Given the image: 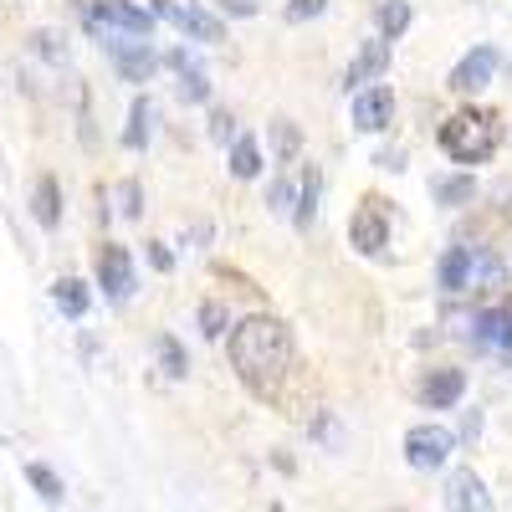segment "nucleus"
I'll list each match as a JSON object with an SVG mask.
<instances>
[{"instance_id": "obj_1", "label": "nucleus", "mask_w": 512, "mask_h": 512, "mask_svg": "<svg viewBox=\"0 0 512 512\" xmlns=\"http://www.w3.org/2000/svg\"><path fill=\"white\" fill-rule=\"evenodd\" d=\"M231 364L246 384L262 390L267 379H277L292 364V338L277 318H246L231 328Z\"/></svg>"}, {"instance_id": "obj_2", "label": "nucleus", "mask_w": 512, "mask_h": 512, "mask_svg": "<svg viewBox=\"0 0 512 512\" xmlns=\"http://www.w3.org/2000/svg\"><path fill=\"white\" fill-rule=\"evenodd\" d=\"M441 149H446L456 164H482V159H492V149H497V118H492V113H477V108L446 118Z\"/></svg>"}, {"instance_id": "obj_3", "label": "nucleus", "mask_w": 512, "mask_h": 512, "mask_svg": "<svg viewBox=\"0 0 512 512\" xmlns=\"http://www.w3.org/2000/svg\"><path fill=\"white\" fill-rule=\"evenodd\" d=\"M88 31L103 41H144L154 31V11L134 6V0H98V6L88 11Z\"/></svg>"}, {"instance_id": "obj_4", "label": "nucleus", "mask_w": 512, "mask_h": 512, "mask_svg": "<svg viewBox=\"0 0 512 512\" xmlns=\"http://www.w3.org/2000/svg\"><path fill=\"white\" fill-rule=\"evenodd\" d=\"M456 451V436L446 431V425L425 420V425H410L405 431V461L415 466V472H436V466H446Z\"/></svg>"}, {"instance_id": "obj_5", "label": "nucleus", "mask_w": 512, "mask_h": 512, "mask_svg": "<svg viewBox=\"0 0 512 512\" xmlns=\"http://www.w3.org/2000/svg\"><path fill=\"white\" fill-rule=\"evenodd\" d=\"M446 512H497L487 482L477 477V466H461L446 477Z\"/></svg>"}, {"instance_id": "obj_6", "label": "nucleus", "mask_w": 512, "mask_h": 512, "mask_svg": "<svg viewBox=\"0 0 512 512\" xmlns=\"http://www.w3.org/2000/svg\"><path fill=\"white\" fill-rule=\"evenodd\" d=\"M395 123V88H384V82H369V88L354 93V128L364 134H379V128Z\"/></svg>"}, {"instance_id": "obj_7", "label": "nucleus", "mask_w": 512, "mask_h": 512, "mask_svg": "<svg viewBox=\"0 0 512 512\" xmlns=\"http://www.w3.org/2000/svg\"><path fill=\"white\" fill-rule=\"evenodd\" d=\"M154 16H164V21H175L185 36H195V41H221L226 36V26L210 16V11H200V6H185V0H154Z\"/></svg>"}, {"instance_id": "obj_8", "label": "nucleus", "mask_w": 512, "mask_h": 512, "mask_svg": "<svg viewBox=\"0 0 512 512\" xmlns=\"http://www.w3.org/2000/svg\"><path fill=\"white\" fill-rule=\"evenodd\" d=\"M98 282H103V292L113 297V303L134 297V287H139V282H134V256H128L123 246H113V241H108V246L98 251Z\"/></svg>"}, {"instance_id": "obj_9", "label": "nucleus", "mask_w": 512, "mask_h": 512, "mask_svg": "<svg viewBox=\"0 0 512 512\" xmlns=\"http://www.w3.org/2000/svg\"><path fill=\"white\" fill-rule=\"evenodd\" d=\"M349 241H354V251H364V256H379L384 246H390V221H384L379 200H364V205L354 210V221H349Z\"/></svg>"}, {"instance_id": "obj_10", "label": "nucleus", "mask_w": 512, "mask_h": 512, "mask_svg": "<svg viewBox=\"0 0 512 512\" xmlns=\"http://www.w3.org/2000/svg\"><path fill=\"white\" fill-rule=\"evenodd\" d=\"M390 41L384 36H374V41H364V47L354 52V62H349V93H359V88H369V82H379L384 72H390Z\"/></svg>"}, {"instance_id": "obj_11", "label": "nucleus", "mask_w": 512, "mask_h": 512, "mask_svg": "<svg viewBox=\"0 0 512 512\" xmlns=\"http://www.w3.org/2000/svg\"><path fill=\"white\" fill-rule=\"evenodd\" d=\"M492 77H497V52H492V47H472V52L451 67V88H456V93H482Z\"/></svg>"}, {"instance_id": "obj_12", "label": "nucleus", "mask_w": 512, "mask_h": 512, "mask_svg": "<svg viewBox=\"0 0 512 512\" xmlns=\"http://www.w3.org/2000/svg\"><path fill=\"white\" fill-rule=\"evenodd\" d=\"M108 57L123 72V82H149L154 67H159V57L149 52V41H108Z\"/></svg>"}, {"instance_id": "obj_13", "label": "nucleus", "mask_w": 512, "mask_h": 512, "mask_svg": "<svg viewBox=\"0 0 512 512\" xmlns=\"http://www.w3.org/2000/svg\"><path fill=\"white\" fill-rule=\"evenodd\" d=\"M472 344L507 354V349H512V313H507V308H482L477 323H472Z\"/></svg>"}, {"instance_id": "obj_14", "label": "nucleus", "mask_w": 512, "mask_h": 512, "mask_svg": "<svg viewBox=\"0 0 512 512\" xmlns=\"http://www.w3.org/2000/svg\"><path fill=\"white\" fill-rule=\"evenodd\" d=\"M461 395H466V374L461 369H441V374H431L420 384V400L431 410H451V405H461Z\"/></svg>"}, {"instance_id": "obj_15", "label": "nucleus", "mask_w": 512, "mask_h": 512, "mask_svg": "<svg viewBox=\"0 0 512 512\" xmlns=\"http://www.w3.org/2000/svg\"><path fill=\"white\" fill-rule=\"evenodd\" d=\"M169 67L180 72V98H185V103H205V98H210V82H205V72L190 62V52H169Z\"/></svg>"}, {"instance_id": "obj_16", "label": "nucleus", "mask_w": 512, "mask_h": 512, "mask_svg": "<svg viewBox=\"0 0 512 512\" xmlns=\"http://www.w3.org/2000/svg\"><path fill=\"white\" fill-rule=\"evenodd\" d=\"M441 287H446V292L472 287V246H451V251L441 256Z\"/></svg>"}, {"instance_id": "obj_17", "label": "nucleus", "mask_w": 512, "mask_h": 512, "mask_svg": "<svg viewBox=\"0 0 512 512\" xmlns=\"http://www.w3.org/2000/svg\"><path fill=\"white\" fill-rule=\"evenodd\" d=\"M154 134V103L149 98H134V108H128V128H123V144L128 149H144Z\"/></svg>"}, {"instance_id": "obj_18", "label": "nucleus", "mask_w": 512, "mask_h": 512, "mask_svg": "<svg viewBox=\"0 0 512 512\" xmlns=\"http://www.w3.org/2000/svg\"><path fill=\"white\" fill-rule=\"evenodd\" d=\"M31 210H36V221L47 226V231L62 221V190H57L52 175H47V180H36V200H31Z\"/></svg>"}, {"instance_id": "obj_19", "label": "nucleus", "mask_w": 512, "mask_h": 512, "mask_svg": "<svg viewBox=\"0 0 512 512\" xmlns=\"http://www.w3.org/2000/svg\"><path fill=\"white\" fill-rule=\"evenodd\" d=\"M52 303L67 313V318H82V313H88V303H93V297H88V282H77V277H62L57 287H52Z\"/></svg>"}, {"instance_id": "obj_20", "label": "nucleus", "mask_w": 512, "mask_h": 512, "mask_svg": "<svg viewBox=\"0 0 512 512\" xmlns=\"http://www.w3.org/2000/svg\"><path fill=\"white\" fill-rule=\"evenodd\" d=\"M231 175L236 180H256V175H262V149H256V139H236L231 144Z\"/></svg>"}, {"instance_id": "obj_21", "label": "nucleus", "mask_w": 512, "mask_h": 512, "mask_svg": "<svg viewBox=\"0 0 512 512\" xmlns=\"http://www.w3.org/2000/svg\"><path fill=\"white\" fill-rule=\"evenodd\" d=\"M313 216H318V169H308V175H303V190H297V205H292L297 231H308Z\"/></svg>"}, {"instance_id": "obj_22", "label": "nucleus", "mask_w": 512, "mask_h": 512, "mask_svg": "<svg viewBox=\"0 0 512 512\" xmlns=\"http://www.w3.org/2000/svg\"><path fill=\"white\" fill-rule=\"evenodd\" d=\"M374 21H379V36H384V41H395V36H405V26H410V6H405V0H384V6L374 11Z\"/></svg>"}, {"instance_id": "obj_23", "label": "nucleus", "mask_w": 512, "mask_h": 512, "mask_svg": "<svg viewBox=\"0 0 512 512\" xmlns=\"http://www.w3.org/2000/svg\"><path fill=\"white\" fill-rule=\"evenodd\" d=\"M502 277H507V267L492 251H472V287H502Z\"/></svg>"}, {"instance_id": "obj_24", "label": "nucleus", "mask_w": 512, "mask_h": 512, "mask_svg": "<svg viewBox=\"0 0 512 512\" xmlns=\"http://www.w3.org/2000/svg\"><path fill=\"white\" fill-rule=\"evenodd\" d=\"M26 482L41 492V497H47V502H62V477L52 472V466H41V461H31L26 466Z\"/></svg>"}, {"instance_id": "obj_25", "label": "nucleus", "mask_w": 512, "mask_h": 512, "mask_svg": "<svg viewBox=\"0 0 512 512\" xmlns=\"http://www.w3.org/2000/svg\"><path fill=\"white\" fill-rule=\"evenodd\" d=\"M292 205H297V190H292L287 180H272V190H267V210H272V216H287Z\"/></svg>"}, {"instance_id": "obj_26", "label": "nucleus", "mask_w": 512, "mask_h": 512, "mask_svg": "<svg viewBox=\"0 0 512 512\" xmlns=\"http://www.w3.org/2000/svg\"><path fill=\"white\" fill-rule=\"evenodd\" d=\"M226 323H231V318H226L221 303H205V308H200V333H205V338H221Z\"/></svg>"}, {"instance_id": "obj_27", "label": "nucleus", "mask_w": 512, "mask_h": 512, "mask_svg": "<svg viewBox=\"0 0 512 512\" xmlns=\"http://www.w3.org/2000/svg\"><path fill=\"white\" fill-rule=\"evenodd\" d=\"M436 190V200H446V205H456V200H472V180H441V185H431Z\"/></svg>"}, {"instance_id": "obj_28", "label": "nucleus", "mask_w": 512, "mask_h": 512, "mask_svg": "<svg viewBox=\"0 0 512 512\" xmlns=\"http://www.w3.org/2000/svg\"><path fill=\"white\" fill-rule=\"evenodd\" d=\"M118 210H123L128 221H139V216H144V205H139V185H134V180H123V185H118Z\"/></svg>"}, {"instance_id": "obj_29", "label": "nucleus", "mask_w": 512, "mask_h": 512, "mask_svg": "<svg viewBox=\"0 0 512 512\" xmlns=\"http://www.w3.org/2000/svg\"><path fill=\"white\" fill-rule=\"evenodd\" d=\"M159 359H164V369L175 374V379H185V354H180L175 338H159Z\"/></svg>"}, {"instance_id": "obj_30", "label": "nucleus", "mask_w": 512, "mask_h": 512, "mask_svg": "<svg viewBox=\"0 0 512 512\" xmlns=\"http://www.w3.org/2000/svg\"><path fill=\"white\" fill-rule=\"evenodd\" d=\"M323 11H328V0H292L287 21H313V16H323Z\"/></svg>"}, {"instance_id": "obj_31", "label": "nucleus", "mask_w": 512, "mask_h": 512, "mask_svg": "<svg viewBox=\"0 0 512 512\" xmlns=\"http://www.w3.org/2000/svg\"><path fill=\"white\" fill-rule=\"evenodd\" d=\"M313 431H318V436H323L333 451L344 446V431H338V420H333V415H318V425H313Z\"/></svg>"}, {"instance_id": "obj_32", "label": "nucleus", "mask_w": 512, "mask_h": 512, "mask_svg": "<svg viewBox=\"0 0 512 512\" xmlns=\"http://www.w3.org/2000/svg\"><path fill=\"white\" fill-rule=\"evenodd\" d=\"M231 123H236V118H231L226 108H216V113H210V134H216L221 144H231Z\"/></svg>"}, {"instance_id": "obj_33", "label": "nucleus", "mask_w": 512, "mask_h": 512, "mask_svg": "<svg viewBox=\"0 0 512 512\" xmlns=\"http://www.w3.org/2000/svg\"><path fill=\"white\" fill-rule=\"evenodd\" d=\"M149 262H154L159 272H169V267H175V256H169V251H164L159 241H149Z\"/></svg>"}, {"instance_id": "obj_34", "label": "nucleus", "mask_w": 512, "mask_h": 512, "mask_svg": "<svg viewBox=\"0 0 512 512\" xmlns=\"http://www.w3.org/2000/svg\"><path fill=\"white\" fill-rule=\"evenodd\" d=\"M477 436H482V410H472L466 425H461V441H477Z\"/></svg>"}, {"instance_id": "obj_35", "label": "nucleus", "mask_w": 512, "mask_h": 512, "mask_svg": "<svg viewBox=\"0 0 512 512\" xmlns=\"http://www.w3.org/2000/svg\"><path fill=\"white\" fill-rule=\"evenodd\" d=\"M502 359H507V374H512V349H507V354H502Z\"/></svg>"}, {"instance_id": "obj_36", "label": "nucleus", "mask_w": 512, "mask_h": 512, "mask_svg": "<svg viewBox=\"0 0 512 512\" xmlns=\"http://www.w3.org/2000/svg\"><path fill=\"white\" fill-rule=\"evenodd\" d=\"M395 512H405V507H395Z\"/></svg>"}]
</instances>
